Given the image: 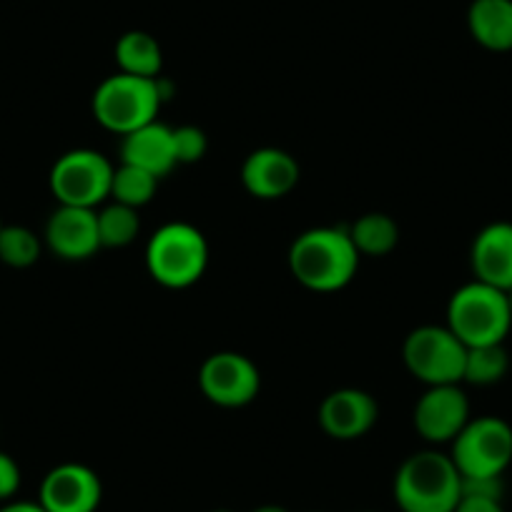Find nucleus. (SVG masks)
<instances>
[{"mask_svg": "<svg viewBox=\"0 0 512 512\" xmlns=\"http://www.w3.org/2000/svg\"><path fill=\"white\" fill-rule=\"evenodd\" d=\"M289 269L294 279L312 292H339L357 277L359 251L347 229L317 226L294 239Z\"/></svg>", "mask_w": 512, "mask_h": 512, "instance_id": "f257e3e1", "label": "nucleus"}, {"mask_svg": "<svg viewBox=\"0 0 512 512\" xmlns=\"http://www.w3.org/2000/svg\"><path fill=\"white\" fill-rule=\"evenodd\" d=\"M392 492L402 512H455L462 497V475L450 455L422 450L397 467Z\"/></svg>", "mask_w": 512, "mask_h": 512, "instance_id": "f03ea898", "label": "nucleus"}, {"mask_svg": "<svg viewBox=\"0 0 512 512\" xmlns=\"http://www.w3.org/2000/svg\"><path fill=\"white\" fill-rule=\"evenodd\" d=\"M447 327L465 347L502 344L512 329L507 292L477 279L462 284L447 304Z\"/></svg>", "mask_w": 512, "mask_h": 512, "instance_id": "7ed1b4c3", "label": "nucleus"}, {"mask_svg": "<svg viewBox=\"0 0 512 512\" xmlns=\"http://www.w3.org/2000/svg\"><path fill=\"white\" fill-rule=\"evenodd\" d=\"M209 267L206 236L186 221H169L146 244V269L166 289H186Z\"/></svg>", "mask_w": 512, "mask_h": 512, "instance_id": "20e7f679", "label": "nucleus"}, {"mask_svg": "<svg viewBox=\"0 0 512 512\" xmlns=\"http://www.w3.org/2000/svg\"><path fill=\"white\" fill-rule=\"evenodd\" d=\"M164 96L159 78H139L116 73L101 81L93 91V116L103 128L118 136H126L146 123L156 121Z\"/></svg>", "mask_w": 512, "mask_h": 512, "instance_id": "39448f33", "label": "nucleus"}, {"mask_svg": "<svg viewBox=\"0 0 512 512\" xmlns=\"http://www.w3.org/2000/svg\"><path fill=\"white\" fill-rule=\"evenodd\" d=\"M462 477H502L512 462V427L502 417H472L450 442Z\"/></svg>", "mask_w": 512, "mask_h": 512, "instance_id": "423d86ee", "label": "nucleus"}, {"mask_svg": "<svg viewBox=\"0 0 512 512\" xmlns=\"http://www.w3.org/2000/svg\"><path fill=\"white\" fill-rule=\"evenodd\" d=\"M407 369L412 377L425 382L427 387L437 384H460L465 374L467 347L455 337L450 327L425 324L407 334L402 347Z\"/></svg>", "mask_w": 512, "mask_h": 512, "instance_id": "0eeeda50", "label": "nucleus"}, {"mask_svg": "<svg viewBox=\"0 0 512 512\" xmlns=\"http://www.w3.org/2000/svg\"><path fill=\"white\" fill-rule=\"evenodd\" d=\"M113 169L101 151L73 149L53 164L48 181L58 204L96 209L111 196Z\"/></svg>", "mask_w": 512, "mask_h": 512, "instance_id": "6e6552de", "label": "nucleus"}, {"mask_svg": "<svg viewBox=\"0 0 512 512\" xmlns=\"http://www.w3.org/2000/svg\"><path fill=\"white\" fill-rule=\"evenodd\" d=\"M199 387L209 402L234 410L256 400L262 390V374L246 354L216 352L201 364Z\"/></svg>", "mask_w": 512, "mask_h": 512, "instance_id": "1a4fd4ad", "label": "nucleus"}, {"mask_svg": "<svg viewBox=\"0 0 512 512\" xmlns=\"http://www.w3.org/2000/svg\"><path fill=\"white\" fill-rule=\"evenodd\" d=\"M470 420V400L460 384L427 387L425 395L417 400L415 415H412L417 435L432 445L452 442Z\"/></svg>", "mask_w": 512, "mask_h": 512, "instance_id": "9d476101", "label": "nucleus"}, {"mask_svg": "<svg viewBox=\"0 0 512 512\" xmlns=\"http://www.w3.org/2000/svg\"><path fill=\"white\" fill-rule=\"evenodd\" d=\"M101 500V477L81 462L56 465L38 490V502L46 512H96Z\"/></svg>", "mask_w": 512, "mask_h": 512, "instance_id": "9b49d317", "label": "nucleus"}, {"mask_svg": "<svg viewBox=\"0 0 512 512\" xmlns=\"http://www.w3.org/2000/svg\"><path fill=\"white\" fill-rule=\"evenodd\" d=\"M43 241L56 256L66 262H86L96 256L101 246L98 236L96 209H81V206H58L46 221Z\"/></svg>", "mask_w": 512, "mask_h": 512, "instance_id": "f8f14e48", "label": "nucleus"}, {"mask_svg": "<svg viewBox=\"0 0 512 512\" xmlns=\"http://www.w3.org/2000/svg\"><path fill=\"white\" fill-rule=\"evenodd\" d=\"M379 407L369 392L357 387H342L329 392L319 405V425L332 440H359L377 425Z\"/></svg>", "mask_w": 512, "mask_h": 512, "instance_id": "ddd939ff", "label": "nucleus"}, {"mask_svg": "<svg viewBox=\"0 0 512 512\" xmlns=\"http://www.w3.org/2000/svg\"><path fill=\"white\" fill-rule=\"evenodd\" d=\"M299 164L289 151L277 146L251 151L241 166V184L254 199L274 201L287 196L299 184Z\"/></svg>", "mask_w": 512, "mask_h": 512, "instance_id": "4468645a", "label": "nucleus"}, {"mask_svg": "<svg viewBox=\"0 0 512 512\" xmlns=\"http://www.w3.org/2000/svg\"><path fill=\"white\" fill-rule=\"evenodd\" d=\"M477 282L510 292L512 289V221H492L477 231L470 249Z\"/></svg>", "mask_w": 512, "mask_h": 512, "instance_id": "2eb2a0df", "label": "nucleus"}, {"mask_svg": "<svg viewBox=\"0 0 512 512\" xmlns=\"http://www.w3.org/2000/svg\"><path fill=\"white\" fill-rule=\"evenodd\" d=\"M121 161L149 171L156 179L171 174L179 166L174 146V128L161 121H151L121 136Z\"/></svg>", "mask_w": 512, "mask_h": 512, "instance_id": "dca6fc26", "label": "nucleus"}, {"mask_svg": "<svg viewBox=\"0 0 512 512\" xmlns=\"http://www.w3.org/2000/svg\"><path fill=\"white\" fill-rule=\"evenodd\" d=\"M467 28L487 51H512V0H472Z\"/></svg>", "mask_w": 512, "mask_h": 512, "instance_id": "f3484780", "label": "nucleus"}, {"mask_svg": "<svg viewBox=\"0 0 512 512\" xmlns=\"http://www.w3.org/2000/svg\"><path fill=\"white\" fill-rule=\"evenodd\" d=\"M116 63L128 76L159 78L164 68V51L146 31H128L116 41Z\"/></svg>", "mask_w": 512, "mask_h": 512, "instance_id": "a211bd4d", "label": "nucleus"}, {"mask_svg": "<svg viewBox=\"0 0 512 512\" xmlns=\"http://www.w3.org/2000/svg\"><path fill=\"white\" fill-rule=\"evenodd\" d=\"M347 231L352 236V244L357 246L359 256H387L400 244V226L392 216L382 214V211L362 214Z\"/></svg>", "mask_w": 512, "mask_h": 512, "instance_id": "6ab92c4d", "label": "nucleus"}, {"mask_svg": "<svg viewBox=\"0 0 512 512\" xmlns=\"http://www.w3.org/2000/svg\"><path fill=\"white\" fill-rule=\"evenodd\" d=\"M507 369H510V354H507L505 342L467 347L462 382H470L475 387H490V384H497L500 379H505Z\"/></svg>", "mask_w": 512, "mask_h": 512, "instance_id": "aec40b11", "label": "nucleus"}, {"mask_svg": "<svg viewBox=\"0 0 512 512\" xmlns=\"http://www.w3.org/2000/svg\"><path fill=\"white\" fill-rule=\"evenodd\" d=\"M156 189H159V179L154 174L121 161V166L113 169L111 196L108 199L118 201L123 206H131V209H141V206H146L154 199Z\"/></svg>", "mask_w": 512, "mask_h": 512, "instance_id": "412c9836", "label": "nucleus"}, {"mask_svg": "<svg viewBox=\"0 0 512 512\" xmlns=\"http://www.w3.org/2000/svg\"><path fill=\"white\" fill-rule=\"evenodd\" d=\"M96 216H98V236H101V246H108V249H121V246H128L141 231L139 209L123 206L118 204V201H111L108 206H103L101 211H96Z\"/></svg>", "mask_w": 512, "mask_h": 512, "instance_id": "4be33fe9", "label": "nucleus"}, {"mask_svg": "<svg viewBox=\"0 0 512 512\" xmlns=\"http://www.w3.org/2000/svg\"><path fill=\"white\" fill-rule=\"evenodd\" d=\"M43 239L21 224H3L0 229V262L13 269H28L41 259Z\"/></svg>", "mask_w": 512, "mask_h": 512, "instance_id": "5701e85b", "label": "nucleus"}, {"mask_svg": "<svg viewBox=\"0 0 512 512\" xmlns=\"http://www.w3.org/2000/svg\"><path fill=\"white\" fill-rule=\"evenodd\" d=\"M174 146L179 164H196L204 159L209 141L199 126H179L174 128Z\"/></svg>", "mask_w": 512, "mask_h": 512, "instance_id": "b1692460", "label": "nucleus"}, {"mask_svg": "<svg viewBox=\"0 0 512 512\" xmlns=\"http://www.w3.org/2000/svg\"><path fill=\"white\" fill-rule=\"evenodd\" d=\"M21 467L8 452L0 450V502H11L21 490Z\"/></svg>", "mask_w": 512, "mask_h": 512, "instance_id": "393cba45", "label": "nucleus"}, {"mask_svg": "<svg viewBox=\"0 0 512 512\" xmlns=\"http://www.w3.org/2000/svg\"><path fill=\"white\" fill-rule=\"evenodd\" d=\"M455 512H505V507H502V500H497V497L462 495Z\"/></svg>", "mask_w": 512, "mask_h": 512, "instance_id": "a878e982", "label": "nucleus"}, {"mask_svg": "<svg viewBox=\"0 0 512 512\" xmlns=\"http://www.w3.org/2000/svg\"><path fill=\"white\" fill-rule=\"evenodd\" d=\"M0 512H46L41 507V502H26V500H11L3 502Z\"/></svg>", "mask_w": 512, "mask_h": 512, "instance_id": "bb28decb", "label": "nucleus"}, {"mask_svg": "<svg viewBox=\"0 0 512 512\" xmlns=\"http://www.w3.org/2000/svg\"><path fill=\"white\" fill-rule=\"evenodd\" d=\"M251 512H289V510L282 505H259L256 510H251Z\"/></svg>", "mask_w": 512, "mask_h": 512, "instance_id": "cd10ccee", "label": "nucleus"}, {"mask_svg": "<svg viewBox=\"0 0 512 512\" xmlns=\"http://www.w3.org/2000/svg\"><path fill=\"white\" fill-rule=\"evenodd\" d=\"M507 299H510V309H512V289H510V292H507Z\"/></svg>", "mask_w": 512, "mask_h": 512, "instance_id": "c85d7f7f", "label": "nucleus"}, {"mask_svg": "<svg viewBox=\"0 0 512 512\" xmlns=\"http://www.w3.org/2000/svg\"><path fill=\"white\" fill-rule=\"evenodd\" d=\"M214 512H231V510H214Z\"/></svg>", "mask_w": 512, "mask_h": 512, "instance_id": "c756f323", "label": "nucleus"}, {"mask_svg": "<svg viewBox=\"0 0 512 512\" xmlns=\"http://www.w3.org/2000/svg\"><path fill=\"white\" fill-rule=\"evenodd\" d=\"M0 229H3V219H0Z\"/></svg>", "mask_w": 512, "mask_h": 512, "instance_id": "7c9ffc66", "label": "nucleus"}, {"mask_svg": "<svg viewBox=\"0 0 512 512\" xmlns=\"http://www.w3.org/2000/svg\"><path fill=\"white\" fill-rule=\"evenodd\" d=\"M362 512H374V510H362Z\"/></svg>", "mask_w": 512, "mask_h": 512, "instance_id": "2f4dec72", "label": "nucleus"}, {"mask_svg": "<svg viewBox=\"0 0 512 512\" xmlns=\"http://www.w3.org/2000/svg\"><path fill=\"white\" fill-rule=\"evenodd\" d=\"M317 512H319V510H317Z\"/></svg>", "mask_w": 512, "mask_h": 512, "instance_id": "473e14b6", "label": "nucleus"}]
</instances>
